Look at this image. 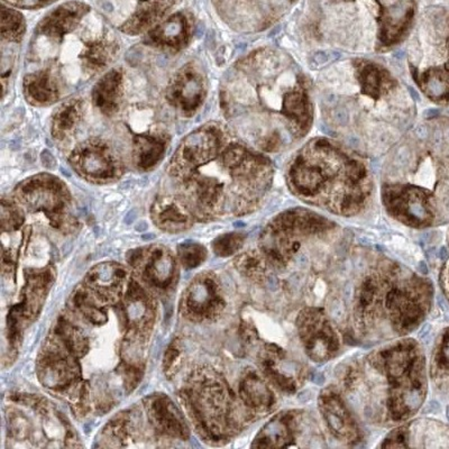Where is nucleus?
<instances>
[{"label": "nucleus", "mask_w": 449, "mask_h": 449, "mask_svg": "<svg viewBox=\"0 0 449 449\" xmlns=\"http://www.w3.org/2000/svg\"><path fill=\"white\" fill-rule=\"evenodd\" d=\"M190 27L183 15H174L148 34V39L155 45L170 50H181L188 44Z\"/></svg>", "instance_id": "obj_8"}, {"label": "nucleus", "mask_w": 449, "mask_h": 449, "mask_svg": "<svg viewBox=\"0 0 449 449\" xmlns=\"http://www.w3.org/2000/svg\"><path fill=\"white\" fill-rule=\"evenodd\" d=\"M171 3L172 2L170 0H158V1L151 3L144 9L139 10L127 23H125L121 27V31L127 34H139L155 23L166 12Z\"/></svg>", "instance_id": "obj_15"}, {"label": "nucleus", "mask_w": 449, "mask_h": 449, "mask_svg": "<svg viewBox=\"0 0 449 449\" xmlns=\"http://www.w3.org/2000/svg\"><path fill=\"white\" fill-rule=\"evenodd\" d=\"M228 137L217 125H206L188 135L169 164L171 176L185 177L195 169L214 161Z\"/></svg>", "instance_id": "obj_4"}, {"label": "nucleus", "mask_w": 449, "mask_h": 449, "mask_svg": "<svg viewBox=\"0 0 449 449\" xmlns=\"http://www.w3.org/2000/svg\"><path fill=\"white\" fill-rule=\"evenodd\" d=\"M88 10V7L82 3H66L44 18L37 28V32L50 39H60L66 33L73 31Z\"/></svg>", "instance_id": "obj_7"}, {"label": "nucleus", "mask_w": 449, "mask_h": 449, "mask_svg": "<svg viewBox=\"0 0 449 449\" xmlns=\"http://www.w3.org/2000/svg\"><path fill=\"white\" fill-rule=\"evenodd\" d=\"M206 95L202 74L194 65L188 64L171 81L168 89L170 103L187 115L194 114L201 105Z\"/></svg>", "instance_id": "obj_6"}, {"label": "nucleus", "mask_w": 449, "mask_h": 449, "mask_svg": "<svg viewBox=\"0 0 449 449\" xmlns=\"http://www.w3.org/2000/svg\"><path fill=\"white\" fill-rule=\"evenodd\" d=\"M316 91L327 133L362 156L388 153L412 125L413 90L372 59L326 64Z\"/></svg>", "instance_id": "obj_1"}, {"label": "nucleus", "mask_w": 449, "mask_h": 449, "mask_svg": "<svg viewBox=\"0 0 449 449\" xmlns=\"http://www.w3.org/2000/svg\"><path fill=\"white\" fill-rule=\"evenodd\" d=\"M42 162L43 165L46 166L47 169H54V166L57 165V162H55L53 155H52L49 151H44L42 153Z\"/></svg>", "instance_id": "obj_21"}, {"label": "nucleus", "mask_w": 449, "mask_h": 449, "mask_svg": "<svg viewBox=\"0 0 449 449\" xmlns=\"http://www.w3.org/2000/svg\"><path fill=\"white\" fill-rule=\"evenodd\" d=\"M117 52V46L107 40L89 44L88 49L83 53V65L90 73H96L105 69L113 61Z\"/></svg>", "instance_id": "obj_16"}, {"label": "nucleus", "mask_w": 449, "mask_h": 449, "mask_svg": "<svg viewBox=\"0 0 449 449\" xmlns=\"http://www.w3.org/2000/svg\"><path fill=\"white\" fill-rule=\"evenodd\" d=\"M242 237L239 235H226L215 240L214 250L219 255H229L239 247Z\"/></svg>", "instance_id": "obj_20"}, {"label": "nucleus", "mask_w": 449, "mask_h": 449, "mask_svg": "<svg viewBox=\"0 0 449 449\" xmlns=\"http://www.w3.org/2000/svg\"><path fill=\"white\" fill-rule=\"evenodd\" d=\"M420 271L422 273H427V266L424 262L420 263Z\"/></svg>", "instance_id": "obj_26"}, {"label": "nucleus", "mask_w": 449, "mask_h": 449, "mask_svg": "<svg viewBox=\"0 0 449 449\" xmlns=\"http://www.w3.org/2000/svg\"><path fill=\"white\" fill-rule=\"evenodd\" d=\"M179 256L185 267L192 269L203 262L206 257V251L199 244L185 243L179 246Z\"/></svg>", "instance_id": "obj_19"}, {"label": "nucleus", "mask_w": 449, "mask_h": 449, "mask_svg": "<svg viewBox=\"0 0 449 449\" xmlns=\"http://www.w3.org/2000/svg\"><path fill=\"white\" fill-rule=\"evenodd\" d=\"M438 256H439V258L441 259V261H447L448 257H449V252L446 247H441L439 252H438Z\"/></svg>", "instance_id": "obj_23"}, {"label": "nucleus", "mask_w": 449, "mask_h": 449, "mask_svg": "<svg viewBox=\"0 0 449 449\" xmlns=\"http://www.w3.org/2000/svg\"><path fill=\"white\" fill-rule=\"evenodd\" d=\"M82 103L79 100H70L58 109L53 117L52 135L57 139L64 138L71 133L81 119Z\"/></svg>", "instance_id": "obj_13"}, {"label": "nucleus", "mask_w": 449, "mask_h": 449, "mask_svg": "<svg viewBox=\"0 0 449 449\" xmlns=\"http://www.w3.org/2000/svg\"><path fill=\"white\" fill-rule=\"evenodd\" d=\"M447 418H448V420H449V406L447 408Z\"/></svg>", "instance_id": "obj_27"}, {"label": "nucleus", "mask_w": 449, "mask_h": 449, "mask_svg": "<svg viewBox=\"0 0 449 449\" xmlns=\"http://www.w3.org/2000/svg\"><path fill=\"white\" fill-rule=\"evenodd\" d=\"M151 415L155 424L166 432L179 436L185 432L183 421H181L176 408L165 399H156L152 403Z\"/></svg>", "instance_id": "obj_14"}, {"label": "nucleus", "mask_w": 449, "mask_h": 449, "mask_svg": "<svg viewBox=\"0 0 449 449\" xmlns=\"http://www.w3.org/2000/svg\"><path fill=\"white\" fill-rule=\"evenodd\" d=\"M429 329H430V326H429V325H427L426 327L422 328L421 332H420V337H421V338H424V336H426L427 333H428V332H427V330H429Z\"/></svg>", "instance_id": "obj_25"}, {"label": "nucleus", "mask_w": 449, "mask_h": 449, "mask_svg": "<svg viewBox=\"0 0 449 449\" xmlns=\"http://www.w3.org/2000/svg\"><path fill=\"white\" fill-rule=\"evenodd\" d=\"M146 272L152 281L162 284L172 273V257H170L163 251H156L151 256V263Z\"/></svg>", "instance_id": "obj_17"}, {"label": "nucleus", "mask_w": 449, "mask_h": 449, "mask_svg": "<svg viewBox=\"0 0 449 449\" xmlns=\"http://www.w3.org/2000/svg\"><path fill=\"white\" fill-rule=\"evenodd\" d=\"M440 410V404L437 402V401H431L427 404V407L425 408L424 412L426 413H436L438 411Z\"/></svg>", "instance_id": "obj_22"}, {"label": "nucleus", "mask_w": 449, "mask_h": 449, "mask_svg": "<svg viewBox=\"0 0 449 449\" xmlns=\"http://www.w3.org/2000/svg\"><path fill=\"white\" fill-rule=\"evenodd\" d=\"M70 163L89 180L109 181L119 174V163L110 148L99 140H89L72 152Z\"/></svg>", "instance_id": "obj_5"}, {"label": "nucleus", "mask_w": 449, "mask_h": 449, "mask_svg": "<svg viewBox=\"0 0 449 449\" xmlns=\"http://www.w3.org/2000/svg\"><path fill=\"white\" fill-rule=\"evenodd\" d=\"M166 140L162 137L139 136L134 140L133 158L135 165L140 170L154 168L163 157Z\"/></svg>", "instance_id": "obj_12"}, {"label": "nucleus", "mask_w": 449, "mask_h": 449, "mask_svg": "<svg viewBox=\"0 0 449 449\" xmlns=\"http://www.w3.org/2000/svg\"><path fill=\"white\" fill-rule=\"evenodd\" d=\"M310 394H311V392L308 391V390H306V391H303V392L300 393L299 396H298V400L302 401V402H304V401L310 400V398H311Z\"/></svg>", "instance_id": "obj_24"}, {"label": "nucleus", "mask_w": 449, "mask_h": 449, "mask_svg": "<svg viewBox=\"0 0 449 449\" xmlns=\"http://www.w3.org/2000/svg\"><path fill=\"white\" fill-rule=\"evenodd\" d=\"M237 89L245 105L253 108V143L264 152H280L309 133L313 121L310 81L301 66L284 51L261 49L236 68Z\"/></svg>", "instance_id": "obj_2"}, {"label": "nucleus", "mask_w": 449, "mask_h": 449, "mask_svg": "<svg viewBox=\"0 0 449 449\" xmlns=\"http://www.w3.org/2000/svg\"><path fill=\"white\" fill-rule=\"evenodd\" d=\"M25 32L23 17L14 10L2 7L1 33L2 37L10 42H20Z\"/></svg>", "instance_id": "obj_18"}, {"label": "nucleus", "mask_w": 449, "mask_h": 449, "mask_svg": "<svg viewBox=\"0 0 449 449\" xmlns=\"http://www.w3.org/2000/svg\"><path fill=\"white\" fill-rule=\"evenodd\" d=\"M24 92L26 99L33 105L47 106L57 102L59 88L49 72L39 71L25 77Z\"/></svg>", "instance_id": "obj_10"}, {"label": "nucleus", "mask_w": 449, "mask_h": 449, "mask_svg": "<svg viewBox=\"0 0 449 449\" xmlns=\"http://www.w3.org/2000/svg\"><path fill=\"white\" fill-rule=\"evenodd\" d=\"M122 76L119 70L106 73L92 90V100L96 107L106 115H113L118 110L121 96Z\"/></svg>", "instance_id": "obj_9"}, {"label": "nucleus", "mask_w": 449, "mask_h": 449, "mask_svg": "<svg viewBox=\"0 0 449 449\" xmlns=\"http://www.w3.org/2000/svg\"><path fill=\"white\" fill-rule=\"evenodd\" d=\"M288 179L302 195L343 191L352 200L361 198L371 184V169L362 155L338 140L317 137L292 157Z\"/></svg>", "instance_id": "obj_3"}, {"label": "nucleus", "mask_w": 449, "mask_h": 449, "mask_svg": "<svg viewBox=\"0 0 449 449\" xmlns=\"http://www.w3.org/2000/svg\"><path fill=\"white\" fill-rule=\"evenodd\" d=\"M152 218L158 227L168 232L182 231L190 222L184 207L170 198H159L155 201L152 207Z\"/></svg>", "instance_id": "obj_11"}]
</instances>
